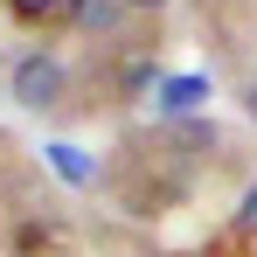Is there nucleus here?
<instances>
[{"mask_svg":"<svg viewBox=\"0 0 257 257\" xmlns=\"http://www.w3.org/2000/svg\"><path fill=\"white\" fill-rule=\"evenodd\" d=\"M7 97H14L21 111H63V97H70V63H63L56 49H28V56H14V70H7Z\"/></svg>","mask_w":257,"mask_h":257,"instance_id":"1","label":"nucleus"},{"mask_svg":"<svg viewBox=\"0 0 257 257\" xmlns=\"http://www.w3.org/2000/svg\"><path fill=\"white\" fill-rule=\"evenodd\" d=\"M139 21V0H63V28L84 42H118Z\"/></svg>","mask_w":257,"mask_h":257,"instance_id":"2","label":"nucleus"},{"mask_svg":"<svg viewBox=\"0 0 257 257\" xmlns=\"http://www.w3.org/2000/svg\"><path fill=\"white\" fill-rule=\"evenodd\" d=\"M167 111H195L202 104V77H181V84H167V97H160Z\"/></svg>","mask_w":257,"mask_h":257,"instance_id":"3","label":"nucleus"},{"mask_svg":"<svg viewBox=\"0 0 257 257\" xmlns=\"http://www.w3.org/2000/svg\"><path fill=\"white\" fill-rule=\"evenodd\" d=\"M49 153H56V167L70 174V181H90V167H84V160H77V146H49Z\"/></svg>","mask_w":257,"mask_h":257,"instance_id":"4","label":"nucleus"},{"mask_svg":"<svg viewBox=\"0 0 257 257\" xmlns=\"http://www.w3.org/2000/svg\"><path fill=\"white\" fill-rule=\"evenodd\" d=\"M236 222H243V229H250V236H257V181H250V188H243V202H236Z\"/></svg>","mask_w":257,"mask_h":257,"instance_id":"5","label":"nucleus"},{"mask_svg":"<svg viewBox=\"0 0 257 257\" xmlns=\"http://www.w3.org/2000/svg\"><path fill=\"white\" fill-rule=\"evenodd\" d=\"M243 111H250V118H257V77H250V84H243Z\"/></svg>","mask_w":257,"mask_h":257,"instance_id":"6","label":"nucleus"}]
</instances>
